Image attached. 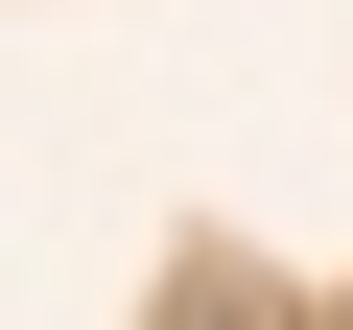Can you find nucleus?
Wrapping results in <instances>:
<instances>
[{"label": "nucleus", "mask_w": 353, "mask_h": 330, "mask_svg": "<svg viewBox=\"0 0 353 330\" xmlns=\"http://www.w3.org/2000/svg\"><path fill=\"white\" fill-rule=\"evenodd\" d=\"M189 330H283V307H259V283H236V260H189Z\"/></svg>", "instance_id": "f257e3e1"}]
</instances>
